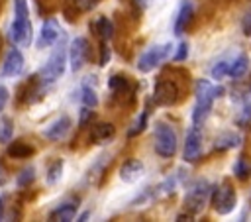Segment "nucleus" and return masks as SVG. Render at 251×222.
Instances as JSON below:
<instances>
[{"mask_svg":"<svg viewBox=\"0 0 251 222\" xmlns=\"http://www.w3.org/2000/svg\"><path fill=\"white\" fill-rule=\"evenodd\" d=\"M222 92H224L222 86H212L206 79H200L196 83V88H194L196 104H194V110H192V122H194V126H202V122L208 118V114L212 110L214 98L222 96Z\"/></svg>","mask_w":251,"mask_h":222,"instance_id":"nucleus-1","label":"nucleus"},{"mask_svg":"<svg viewBox=\"0 0 251 222\" xmlns=\"http://www.w3.org/2000/svg\"><path fill=\"white\" fill-rule=\"evenodd\" d=\"M14 45H29L31 43V24L25 0H14V22L8 33Z\"/></svg>","mask_w":251,"mask_h":222,"instance_id":"nucleus-2","label":"nucleus"},{"mask_svg":"<svg viewBox=\"0 0 251 222\" xmlns=\"http://www.w3.org/2000/svg\"><path fill=\"white\" fill-rule=\"evenodd\" d=\"M63 37H65V33L61 35V43H57V45H55V49H53V53L49 55L47 63H45V65H43V69L39 71V81H41V83H53V81H57V79L65 73L67 49H65Z\"/></svg>","mask_w":251,"mask_h":222,"instance_id":"nucleus-3","label":"nucleus"},{"mask_svg":"<svg viewBox=\"0 0 251 222\" xmlns=\"http://www.w3.org/2000/svg\"><path fill=\"white\" fill-rule=\"evenodd\" d=\"M176 132L173 126L165 124V122H159L155 124V151L159 157L163 159H169L175 155L176 151Z\"/></svg>","mask_w":251,"mask_h":222,"instance_id":"nucleus-4","label":"nucleus"},{"mask_svg":"<svg viewBox=\"0 0 251 222\" xmlns=\"http://www.w3.org/2000/svg\"><path fill=\"white\" fill-rule=\"evenodd\" d=\"M235 200H237L235 191L227 183H222L212 193V204H214V210L218 214H229L235 208Z\"/></svg>","mask_w":251,"mask_h":222,"instance_id":"nucleus-5","label":"nucleus"},{"mask_svg":"<svg viewBox=\"0 0 251 222\" xmlns=\"http://www.w3.org/2000/svg\"><path fill=\"white\" fill-rule=\"evenodd\" d=\"M210 185L206 183V181H198L196 185H192L190 187V191L186 193V198H184V204H186V208H188V212L194 216V214H198L202 208H204V204H206V200H208V196H210Z\"/></svg>","mask_w":251,"mask_h":222,"instance_id":"nucleus-6","label":"nucleus"},{"mask_svg":"<svg viewBox=\"0 0 251 222\" xmlns=\"http://www.w3.org/2000/svg\"><path fill=\"white\" fill-rule=\"evenodd\" d=\"M169 53H171V45H155V47H151L149 51H145V53L139 57L137 69H139L141 73H149V71H153L165 57H169Z\"/></svg>","mask_w":251,"mask_h":222,"instance_id":"nucleus-7","label":"nucleus"},{"mask_svg":"<svg viewBox=\"0 0 251 222\" xmlns=\"http://www.w3.org/2000/svg\"><path fill=\"white\" fill-rule=\"evenodd\" d=\"M176 98H178V86H176L173 81L161 79V81L155 84V90H153V100H155V104L171 106V104L176 102Z\"/></svg>","mask_w":251,"mask_h":222,"instance_id":"nucleus-8","label":"nucleus"},{"mask_svg":"<svg viewBox=\"0 0 251 222\" xmlns=\"http://www.w3.org/2000/svg\"><path fill=\"white\" fill-rule=\"evenodd\" d=\"M88 57V41L86 37H75L71 41V47H69V61H71V69L76 73L82 69L84 61Z\"/></svg>","mask_w":251,"mask_h":222,"instance_id":"nucleus-9","label":"nucleus"},{"mask_svg":"<svg viewBox=\"0 0 251 222\" xmlns=\"http://www.w3.org/2000/svg\"><path fill=\"white\" fill-rule=\"evenodd\" d=\"M200 153H202V134H200L198 126H192L188 130L186 141H184V151H182L184 161H190L192 163V161H196L200 157Z\"/></svg>","mask_w":251,"mask_h":222,"instance_id":"nucleus-10","label":"nucleus"},{"mask_svg":"<svg viewBox=\"0 0 251 222\" xmlns=\"http://www.w3.org/2000/svg\"><path fill=\"white\" fill-rule=\"evenodd\" d=\"M24 69V55L18 47H12L8 53H6V59L2 63V73L6 77H18Z\"/></svg>","mask_w":251,"mask_h":222,"instance_id":"nucleus-11","label":"nucleus"},{"mask_svg":"<svg viewBox=\"0 0 251 222\" xmlns=\"http://www.w3.org/2000/svg\"><path fill=\"white\" fill-rule=\"evenodd\" d=\"M192 14H194L192 0H182L180 6H178V12H176V22H175V33L176 35H180L188 28V24L192 20Z\"/></svg>","mask_w":251,"mask_h":222,"instance_id":"nucleus-12","label":"nucleus"},{"mask_svg":"<svg viewBox=\"0 0 251 222\" xmlns=\"http://www.w3.org/2000/svg\"><path fill=\"white\" fill-rule=\"evenodd\" d=\"M71 118L69 116H61V118H57L43 134H45V138L47 139H51V141H59V139H63L67 134H69V130H71Z\"/></svg>","mask_w":251,"mask_h":222,"instance_id":"nucleus-13","label":"nucleus"},{"mask_svg":"<svg viewBox=\"0 0 251 222\" xmlns=\"http://www.w3.org/2000/svg\"><path fill=\"white\" fill-rule=\"evenodd\" d=\"M59 35H61V28H59V24H57V20H47L45 24H43V28H41V35H39V47H47V45H53L57 39H59Z\"/></svg>","mask_w":251,"mask_h":222,"instance_id":"nucleus-14","label":"nucleus"},{"mask_svg":"<svg viewBox=\"0 0 251 222\" xmlns=\"http://www.w3.org/2000/svg\"><path fill=\"white\" fill-rule=\"evenodd\" d=\"M143 175V163L139 159H129L120 167V177L126 183H135Z\"/></svg>","mask_w":251,"mask_h":222,"instance_id":"nucleus-15","label":"nucleus"},{"mask_svg":"<svg viewBox=\"0 0 251 222\" xmlns=\"http://www.w3.org/2000/svg\"><path fill=\"white\" fill-rule=\"evenodd\" d=\"M114 126L112 124H108V122H100V124H96L94 128H92V132H90V141H106V139H110L112 136H114Z\"/></svg>","mask_w":251,"mask_h":222,"instance_id":"nucleus-16","label":"nucleus"},{"mask_svg":"<svg viewBox=\"0 0 251 222\" xmlns=\"http://www.w3.org/2000/svg\"><path fill=\"white\" fill-rule=\"evenodd\" d=\"M33 153V147L24 141V139H18V141H12L10 147H8V155L10 157H16V159H25Z\"/></svg>","mask_w":251,"mask_h":222,"instance_id":"nucleus-17","label":"nucleus"},{"mask_svg":"<svg viewBox=\"0 0 251 222\" xmlns=\"http://www.w3.org/2000/svg\"><path fill=\"white\" fill-rule=\"evenodd\" d=\"M75 214H76L75 202H65V204L57 206V208L49 214V218H51V220H65V222H67V220H73Z\"/></svg>","mask_w":251,"mask_h":222,"instance_id":"nucleus-18","label":"nucleus"},{"mask_svg":"<svg viewBox=\"0 0 251 222\" xmlns=\"http://www.w3.org/2000/svg\"><path fill=\"white\" fill-rule=\"evenodd\" d=\"M247 67H249L247 57H245V55H239V57L233 59V63L227 67V75H229L231 79H241V77L247 73Z\"/></svg>","mask_w":251,"mask_h":222,"instance_id":"nucleus-19","label":"nucleus"},{"mask_svg":"<svg viewBox=\"0 0 251 222\" xmlns=\"http://www.w3.org/2000/svg\"><path fill=\"white\" fill-rule=\"evenodd\" d=\"M96 31H98V35H100L102 41H108V39L114 37V26H112V22H110L106 16L98 18V22H96Z\"/></svg>","mask_w":251,"mask_h":222,"instance_id":"nucleus-20","label":"nucleus"},{"mask_svg":"<svg viewBox=\"0 0 251 222\" xmlns=\"http://www.w3.org/2000/svg\"><path fill=\"white\" fill-rule=\"evenodd\" d=\"M241 141V138L233 132H227V134H222L218 139H216V149H227V147H237Z\"/></svg>","mask_w":251,"mask_h":222,"instance_id":"nucleus-21","label":"nucleus"},{"mask_svg":"<svg viewBox=\"0 0 251 222\" xmlns=\"http://www.w3.org/2000/svg\"><path fill=\"white\" fill-rule=\"evenodd\" d=\"M61 175H63V159H57V161H53V163L49 165L45 179H47L49 185H55V183L61 179Z\"/></svg>","mask_w":251,"mask_h":222,"instance_id":"nucleus-22","label":"nucleus"},{"mask_svg":"<svg viewBox=\"0 0 251 222\" xmlns=\"http://www.w3.org/2000/svg\"><path fill=\"white\" fill-rule=\"evenodd\" d=\"M14 136V124L10 118H0V143H10Z\"/></svg>","mask_w":251,"mask_h":222,"instance_id":"nucleus-23","label":"nucleus"},{"mask_svg":"<svg viewBox=\"0 0 251 222\" xmlns=\"http://www.w3.org/2000/svg\"><path fill=\"white\" fill-rule=\"evenodd\" d=\"M233 173H235V177L237 179H247L249 177V173H251V167H249V163L245 161V159H237L235 163H233Z\"/></svg>","mask_w":251,"mask_h":222,"instance_id":"nucleus-24","label":"nucleus"},{"mask_svg":"<svg viewBox=\"0 0 251 222\" xmlns=\"http://www.w3.org/2000/svg\"><path fill=\"white\" fill-rule=\"evenodd\" d=\"M108 86H110L112 92H124L126 86H127V81H126V77H122V75H114V77H110Z\"/></svg>","mask_w":251,"mask_h":222,"instance_id":"nucleus-25","label":"nucleus"},{"mask_svg":"<svg viewBox=\"0 0 251 222\" xmlns=\"http://www.w3.org/2000/svg\"><path fill=\"white\" fill-rule=\"evenodd\" d=\"M33 179H35V169H33V167H25V169L18 175L16 183H18V187H27Z\"/></svg>","mask_w":251,"mask_h":222,"instance_id":"nucleus-26","label":"nucleus"},{"mask_svg":"<svg viewBox=\"0 0 251 222\" xmlns=\"http://www.w3.org/2000/svg\"><path fill=\"white\" fill-rule=\"evenodd\" d=\"M227 67H229V63L227 61H218L214 67H212V71H210V75H212V79H224L226 75H227Z\"/></svg>","mask_w":251,"mask_h":222,"instance_id":"nucleus-27","label":"nucleus"},{"mask_svg":"<svg viewBox=\"0 0 251 222\" xmlns=\"http://www.w3.org/2000/svg\"><path fill=\"white\" fill-rule=\"evenodd\" d=\"M82 102H84V106H90V108H94L98 104V96H96V92L90 86L82 88Z\"/></svg>","mask_w":251,"mask_h":222,"instance_id":"nucleus-28","label":"nucleus"},{"mask_svg":"<svg viewBox=\"0 0 251 222\" xmlns=\"http://www.w3.org/2000/svg\"><path fill=\"white\" fill-rule=\"evenodd\" d=\"M145 122H147V112H141V116L137 118V122L133 124V128L127 132L129 136H137L139 132H143V128H145Z\"/></svg>","mask_w":251,"mask_h":222,"instance_id":"nucleus-29","label":"nucleus"},{"mask_svg":"<svg viewBox=\"0 0 251 222\" xmlns=\"http://www.w3.org/2000/svg\"><path fill=\"white\" fill-rule=\"evenodd\" d=\"M98 2H100V0H73V4H75L80 12H88V10L96 8Z\"/></svg>","mask_w":251,"mask_h":222,"instance_id":"nucleus-30","label":"nucleus"},{"mask_svg":"<svg viewBox=\"0 0 251 222\" xmlns=\"http://www.w3.org/2000/svg\"><path fill=\"white\" fill-rule=\"evenodd\" d=\"M108 61H110V47L106 45V41H102V43H100V63H98V65L104 67Z\"/></svg>","mask_w":251,"mask_h":222,"instance_id":"nucleus-31","label":"nucleus"},{"mask_svg":"<svg viewBox=\"0 0 251 222\" xmlns=\"http://www.w3.org/2000/svg\"><path fill=\"white\" fill-rule=\"evenodd\" d=\"M90 120H92V110H90V106H84V108L80 110V120H78V126H86Z\"/></svg>","mask_w":251,"mask_h":222,"instance_id":"nucleus-32","label":"nucleus"},{"mask_svg":"<svg viewBox=\"0 0 251 222\" xmlns=\"http://www.w3.org/2000/svg\"><path fill=\"white\" fill-rule=\"evenodd\" d=\"M186 55H188V45H186V43H180L173 59H175V61H184V59H186Z\"/></svg>","mask_w":251,"mask_h":222,"instance_id":"nucleus-33","label":"nucleus"},{"mask_svg":"<svg viewBox=\"0 0 251 222\" xmlns=\"http://www.w3.org/2000/svg\"><path fill=\"white\" fill-rule=\"evenodd\" d=\"M241 28H243V33H245V35L251 33V10L245 14V18H243V22H241Z\"/></svg>","mask_w":251,"mask_h":222,"instance_id":"nucleus-34","label":"nucleus"},{"mask_svg":"<svg viewBox=\"0 0 251 222\" xmlns=\"http://www.w3.org/2000/svg\"><path fill=\"white\" fill-rule=\"evenodd\" d=\"M8 88L6 86H0V112L4 110V106H6V102H8Z\"/></svg>","mask_w":251,"mask_h":222,"instance_id":"nucleus-35","label":"nucleus"},{"mask_svg":"<svg viewBox=\"0 0 251 222\" xmlns=\"http://www.w3.org/2000/svg\"><path fill=\"white\" fill-rule=\"evenodd\" d=\"M251 120V104H247L245 108H243V116L239 118V124H247Z\"/></svg>","mask_w":251,"mask_h":222,"instance_id":"nucleus-36","label":"nucleus"},{"mask_svg":"<svg viewBox=\"0 0 251 222\" xmlns=\"http://www.w3.org/2000/svg\"><path fill=\"white\" fill-rule=\"evenodd\" d=\"M4 181H6V175H4V167L0 165V185H2Z\"/></svg>","mask_w":251,"mask_h":222,"instance_id":"nucleus-37","label":"nucleus"},{"mask_svg":"<svg viewBox=\"0 0 251 222\" xmlns=\"http://www.w3.org/2000/svg\"><path fill=\"white\" fill-rule=\"evenodd\" d=\"M86 218H88V212H82V214L78 216V220H86Z\"/></svg>","mask_w":251,"mask_h":222,"instance_id":"nucleus-38","label":"nucleus"},{"mask_svg":"<svg viewBox=\"0 0 251 222\" xmlns=\"http://www.w3.org/2000/svg\"><path fill=\"white\" fill-rule=\"evenodd\" d=\"M249 90H251V79H249Z\"/></svg>","mask_w":251,"mask_h":222,"instance_id":"nucleus-39","label":"nucleus"}]
</instances>
